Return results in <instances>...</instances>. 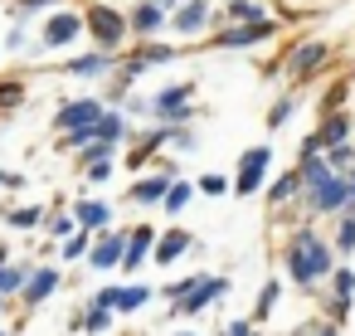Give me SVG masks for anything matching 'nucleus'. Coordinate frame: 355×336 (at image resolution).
Segmentation results:
<instances>
[{
  "label": "nucleus",
  "instance_id": "a878e982",
  "mask_svg": "<svg viewBox=\"0 0 355 336\" xmlns=\"http://www.w3.org/2000/svg\"><path fill=\"white\" fill-rule=\"evenodd\" d=\"M10 224H15V229H35V224H40V210H15Z\"/></svg>",
  "mask_w": 355,
  "mask_h": 336
},
{
  "label": "nucleus",
  "instance_id": "412c9836",
  "mask_svg": "<svg viewBox=\"0 0 355 336\" xmlns=\"http://www.w3.org/2000/svg\"><path fill=\"white\" fill-rule=\"evenodd\" d=\"M316 137H321V146H326V142H345V117H331Z\"/></svg>",
  "mask_w": 355,
  "mask_h": 336
},
{
  "label": "nucleus",
  "instance_id": "72a5a7b5",
  "mask_svg": "<svg viewBox=\"0 0 355 336\" xmlns=\"http://www.w3.org/2000/svg\"><path fill=\"white\" fill-rule=\"evenodd\" d=\"M88 176H93V180H107V176H112V161H93Z\"/></svg>",
  "mask_w": 355,
  "mask_h": 336
},
{
  "label": "nucleus",
  "instance_id": "a211bd4d",
  "mask_svg": "<svg viewBox=\"0 0 355 336\" xmlns=\"http://www.w3.org/2000/svg\"><path fill=\"white\" fill-rule=\"evenodd\" d=\"M321 59H326V49H321V44H306V49H297L292 69H297V74H311V69H316Z\"/></svg>",
  "mask_w": 355,
  "mask_h": 336
},
{
  "label": "nucleus",
  "instance_id": "39448f33",
  "mask_svg": "<svg viewBox=\"0 0 355 336\" xmlns=\"http://www.w3.org/2000/svg\"><path fill=\"white\" fill-rule=\"evenodd\" d=\"M263 40H272V20H248V25H239V30H224V35H219V44H224V49H243V44H263Z\"/></svg>",
  "mask_w": 355,
  "mask_h": 336
},
{
  "label": "nucleus",
  "instance_id": "f257e3e1",
  "mask_svg": "<svg viewBox=\"0 0 355 336\" xmlns=\"http://www.w3.org/2000/svg\"><path fill=\"white\" fill-rule=\"evenodd\" d=\"M302 161H306V185H311V205H316V210H336V205H345V200L355 195V190H350L340 176H331L316 156H302Z\"/></svg>",
  "mask_w": 355,
  "mask_h": 336
},
{
  "label": "nucleus",
  "instance_id": "f704fd0d",
  "mask_svg": "<svg viewBox=\"0 0 355 336\" xmlns=\"http://www.w3.org/2000/svg\"><path fill=\"white\" fill-rule=\"evenodd\" d=\"M340 249H355V219H350V224H340Z\"/></svg>",
  "mask_w": 355,
  "mask_h": 336
},
{
  "label": "nucleus",
  "instance_id": "bb28decb",
  "mask_svg": "<svg viewBox=\"0 0 355 336\" xmlns=\"http://www.w3.org/2000/svg\"><path fill=\"white\" fill-rule=\"evenodd\" d=\"M98 132L117 142V137H122V117H98Z\"/></svg>",
  "mask_w": 355,
  "mask_h": 336
},
{
  "label": "nucleus",
  "instance_id": "aec40b11",
  "mask_svg": "<svg viewBox=\"0 0 355 336\" xmlns=\"http://www.w3.org/2000/svg\"><path fill=\"white\" fill-rule=\"evenodd\" d=\"M277 307V283H263V292H258V307H253V317H268Z\"/></svg>",
  "mask_w": 355,
  "mask_h": 336
},
{
  "label": "nucleus",
  "instance_id": "7ed1b4c3",
  "mask_svg": "<svg viewBox=\"0 0 355 336\" xmlns=\"http://www.w3.org/2000/svg\"><path fill=\"white\" fill-rule=\"evenodd\" d=\"M268 161H272V146H253V151H243L234 190H239V195H253V190L263 185V171H268Z\"/></svg>",
  "mask_w": 355,
  "mask_h": 336
},
{
  "label": "nucleus",
  "instance_id": "2eb2a0df",
  "mask_svg": "<svg viewBox=\"0 0 355 336\" xmlns=\"http://www.w3.org/2000/svg\"><path fill=\"white\" fill-rule=\"evenodd\" d=\"M54 283H59V273H54V268H40V273H35V278L25 283V292H30V302H44V297L54 292Z\"/></svg>",
  "mask_w": 355,
  "mask_h": 336
},
{
  "label": "nucleus",
  "instance_id": "20e7f679",
  "mask_svg": "<svg viewBox=\"0 0 355 336\" xmlns=\"http://www.w3.org/2000/svg\"><path fill=\"white\" fill-rule=\"evenodd\" d=\"M83 25H88V30H93V35H98L103 44H117V40L127 35V20H122L117 10H107V6H93Z\"/></svg>",
  "mask_w": 355,
  "mask_h": 336
},
{
  "label": "nucleus",
  "instance_id": "9d476101",
  "mask_svg": "<svg viewBox=\"0 0 355 336\" xmlns=\"http://www.w3.org/2000/svg\"><path fill=\"white\" fill-rule=\"evenodd\" d=\"M122 234H107V239H98V249H88V258H93V268H117L122 263Z\"/></svg>",
  "mask_w": 355,
  "mask_h": 336
},
{
  "label": "nucleus",
  "instance_id": "e433bc0d",
  "mask_svg": "<svg viewBox=\"0 0 355 336\" xmlns=\"http://www.w3.org/2000/svg\"><path fill=\"white\" fill-rule=\"evenodd\" d=\"M229 336H253V331H248V321H234V326H229Z\"/></svg>",
  "mask_w": 355,
  "mask_h": 336
},
{
  "label": "nucleus",
  "instance_id": "f3484780",
  "mask_svg": "<svg viewBox=\"0 0 355 336\" xmlns=\"http://www.w3.org/2000/svg\"><path fill=\"white\" fill-rule=\"evenodd\" d=\"M73 219H78V224H107V219H112V210H107V205H98V200H83V205L73 210Z\"/></svg>",
  "mask_w": 355,
  "mask_h": 336
},
{
  "label": "nucleus",
  "instance_id": "c9c22d12",
  "mask_svg": "<svg viewBox=\"0 0 355 336\" xmlns=\"http://www.w3.org/2000/svg\"><path fill=\"white\" fill-rule=\"evenodd\" d=\"M10 103H20V88H0V108H10Z\"/></svg>",
  "mask_w": 355,
  "mask_h": 336
},
{
  "label": "nucleus",
  "instance_id": "6e6552de",
  "mask_svg": "<svg viewBox=\"0 0 355 336\" xmlns=\"http://www.w3.org/2000/svg\"><path fill=\"white\" fill-rule=\"evenodd\" d=\"M98 302H107V307H117V312H137L141 302H151V292H146V287H107Z\"/></svg>",
  "mask_w": 355,
  "mask_h": 336
},
{
  "label": "nucleus",
  "instance_id": "4be33fe9",
  "mask_svg": "<svg viewBox=\"0 0 355 336\" xmlns=\"http://www.w3.org/2000/svg\"><path fill=\"white\" fill-rule=\"evenodd\" d=\"M229 15H239V20H268V15L253 6V0H234V6H229Z\"/></svg>",
  "mask_w": 355,
  "mask_h": 336
},
{
  "label": "nucleus",
  "instance_id": "2f4dec72",
  "mask_svg": "<svg viewBox=\"0 0 355 336\" xmlns=\"http://www.w3.org/2000/svg\"><path fill=\"white\" fill-rule=\"evenodd\" d=\"M336 287H340V297H350V292H355V273L340 268V273H336Z\"/></svg>",
  "mask_w": 355,
  "mask_h": 336
},
{
  "label": "nucleus",
  "instance_id": "c85d7f7f",
  "mask_svg": "<svg viewBox=\"0 0 355 336\" xmlns=\"http://www.w3.org/2000/svg\"><path fill=\"white\" fill-rule=\"evenodd\" d=\"M64 253H69V263H73V258H83V253H88V239H83V234H73V239L64 244Z\"/></svg>",
  "mask_w": 355,
  "mask_h": 336
},
{
  "label": "nucleus",
  "instance_id": "4468645a",
  "mask_svg": "<svg viewBox=\"0 0 355 336\" xmlns=\"http://www.w3.org/2000/svg\"><path fill=\"white\" fill-rule=\"evenodd\" d=\"M205 20H209V6H205V0H190V6L175 15V30H185V35H190V30H200Z\"/></svg>",
  "mask_w": 355,
  "mask_h": 336
},
{
  "label": "nucleus",
  "instance_id": "ea45409f",
  "mask_svg": "<svg viewBox=\"0 0 355 336\" xmlns=\"http://www.w3.org/2000/svg\"><path fill=\"white\" fill-rule=\"evenodd\" d=\"M350 190H355V180H350Z\"/></svg>",
  "mask_w": 355,
  "mask_h": 336
},
{
  "label": "nucleus",
  "instance_id": "cd10ccee",
  "mask_svg": "<svg viewBox=\"0 0 355 336\" xmlns=\"http://www.w3.org/2000/svg\"><path fill=\"white\" fill-rule=\"evenodd\" d=\"M200 190H205V195H224V190H229V180H224V176H205V180H200Z\"/></svg>",
  "mask_w": 355,
  "mask_h": 336
},
{
  "label": "nucleus",
  "instance_id": "423d86ee",
  "mask_svg": "<svg viewBox=\"0 0 355 336\" xmlns=\"http://www.w3.org/2000/svg\"><path fill=\"white\" fill-rule=\"evenodd\" d=\"M73 35H83V20H78V15H54V20H49V30H44V44H49V49H59V44H69Z\"/></svg>",
  "mask_w": 355,
  "mask_h": 336
},
{
  "label": "nucleus",
  "instance_id": "f03ea898",
  "mask_svg": "<svg viewBox=\"0 0 355 336\" xmlns=\"http://www.w3.org/2000/svg\"><path fill=\"white\" fill-rule=\"evenodd\" d=\"M287 263H292V278H297V283H311V278L331 273V253L321 249V239H316V234H302Z\"/></svg>",
  "mask_w": 355,
  "mask_h": 336
},
{
  "label": "nucleus",
  "instance_id": "dca6fc26",
  "mask_svg": "<svg viewBox=\"0 0 355 336\" xmlns=\"http://www.w3.org/2000/svg\"><path fill=\"white\" fill-rule=\"evenodd\" d=\"M166 185H171L166 176H151V180H137V185H132V200H151V205H156V200H166Z\"/></svg>",
  "mask_w": 355,
  "mask_h": 336
},
{
  "label": "nucleus",
  "instance_id": "0eeeda50",
  "mask_svg": "<svg viewBox=\"0 0 355 336\" xmlns=\"http://www.w3.org/2000/svg\"><path fill=\"white\" fill-rule=\"evenodd\" d=\"M103 112H98V103L93 98H78V103H69L64 112H59V127H93Z\"/></svg>",
  "mask_w": 355,
  "mask_h": 336
},
{
  "label": "nucleus",
  "instance_id": "58836bf2",
  "mask_svg": "<svg viewBox=\"0 0 355 336\" xmlns=\"http://www.w3.org/2000/svg\"><path fill=\"white\" fill-rule=\"evenodd\" d=\"M321 336H336V331H321Z\"/></svg>",
  "mask_w": 355,
  "mask_h": 336
},
{
  "label": "nucleus",
  "instance_id": "ddd939ff",
  "mask_svg": "<svg viewBox=\"0 0 355 336\" xmlns=\"http://www.w3.org/2000/svg\"><path fill=\"white\" fill-rule=\"evenodd\" d=\"M146 253H151V229L132 234V244H127V253H122V268H141V263H146Z\"/></svg>",
  "mask_w": 355,
  "mask_h": 336
},
{
  "label": "nucleus",
  "instance_id": "9b49d317",
  "mask_svg": "<svg viewBox=\"0 0 355 336\" xmlns=\"http://www.w3.org/2000/svg\"><path fill=\"white\" fill-rule=\"evenodd\" d=\"M185 249H190V234H185V229H175V234H166V239L156 244V263H175Z\"/></svg>",
  "mask_w": 355,
  "mask_h": 336
},
{
  "label": "nucleus",
  "instance_id": "6ab92c4d",
  "mask_svg": "<svg viewBox=\"0 0 355 336\" xmlns=\"http://www.w3.org/2000/svg\"><path fill=\"white\" fill-rule=\"evenodd\" d=\"M132 25H137V30H141V35H156V30H161V10H156V6H141V10H137V20H132Z\"/></svg>",
  "mask_w": 355,
  "mask_h": 336
},
{
  "label": "nucleus",
  "instance_id": "f8f14e48",
  "mask_svg": "<svg viewBox=\"0 0 355 336\" xmlns=\"http://www.w3.org/2000/svg\"><path fill=\"white\" fill-rule=\"evenodd\" d=\"M180 103H190V88H166V93L156 98V117H180V112H185Z\"/></svg>",
  "mask_w": 355,
  "mask_h": 336
},
{
  "label": "nucleus",
  "instance_id": "a19ab883",
  "mask_svg": "<svg viewBox=\"0 0 355 336\" xmlns=\"http://www.w3.org/2000/svg\"><path fill=\"white\" fill-rule=\"evenodd\" d=\"M0 336H6V331H0Z\"/></svg>",
  "mask_w": 355,
  "mask_h": 336
},
{
  "label": "nucleus",
  "instance_id": "c756f323",
  "mask_svg": "<svg viewBox=\"0 0 355 336\" xmlns=\"http://www.w3.org/2000/svg\"><path fill=\"white\" fill-rule=\"evenodd\" d=\"M107 151H112V137H107V142H98V146H83V161H103Z\"/></svg>",
  "mask_w": 355,
  "mask_h": 336
},
{
  "label": "nucleus",
  "instance_id": "393cba45",
  "mask_svg": "<svg viewBox=\"0 0 355 336\" xmlns=\"http://www.w3.org/2000/svg\"><path fill=\"white\" fill-rule=\"evenodd\" d=\"M185 200H190V185H171L166 190V210H180Z\"/></svg>",
  "mask_w": 355,
  "mask_h": 336
},
{
  "label": "nucleus",
  "instance_id": "7c9ffc66",
  "mask_svg": "<svg viewBox=\"0 0 355 336\" xmlns=\"http://www.w3.org/2000/svg\"><path fill=\"white\" fill-rule=\"evenodd\" d=\"M292 190H297V176H287V180H277V185H272V200H287Z\"/></svg>",
  "mask_w": 355,
  "mask_h": 336
},
{
  "label": "nucleus",
  "instance_id": "b1692460",
  "mask_svg": "<svg viewBox=\"0 0 355 336\" xmlns=\"http://www.w3.org/2000/svg\"><path fill=\"white\" fill-rule=\"evenodd\" d=\"M20 283H25L20 268H6V263H0V292H10V287H20Z\"/></svg>",
  "mask_w": 355,
  "mask_h": 336
},
{
  "label": "nucleus",
  "instance_id": "473e14b6",
  "mask_svg": "<svg viewBox=\"0 0 355 336\" xmlns=\"http://www.w3.org/2000/svg\"><path fill=\"white\" fill-rule=\"evenodd\" d=\"M107 312H112V307H107V302H98V312L88 317V326H93V331H103V326H107Z\"/></svg>",
  "mask_w": 355,
  "mask_h": 336
},
{
  "label": "nucleus",
  "instance_id": "4c0bfd02",
  "mask_svg": "<svg viewBox=\"0 0 355 336\" xmlns=\"http://www.w3.org/2000/svg\"><path fill=\"white\" fill-rule=\"evenodd\" d=\"M0 263H6V249H0Z\"/></svg>",
  "mask_w": 355,
  "mask_h": 336
},
{
  "label": "nucleus",
  "instance_id": "1a4fd4ad",
  "mask_svg": "<svg viewBox=\"0 0 355 336\" xmlns=\"http://www.w3.org/2000/svg\"><path fill=\"white\" fill-rule=\"evenodd\" d=\"M219 292H224V278H205V283H200L195 292H185L190 302H175V312H205V307H209V302H214Z\"/></svg>",
  "mask_w": 355,
  "mask_h": 336
},
{
  "label": "nucleus",
  "instance_id": "5701e85b",
  "mask_svg": "<svg viewBox=\"0 0 355 336\" xmlns=\"http://www.w3.org/2000/svg\"><path fill=\"white\" fill-rule=\"evenodd\" d=\"M103 69H107V64H103L98 54H93V59H73V64H69V74H103Z\"/></svg>",
  "mask_w": 355,
  "mask_h": 336
}]
</instances>
